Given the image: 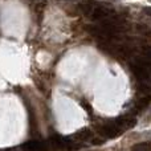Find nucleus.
Instances as JSON below:
<instances>
[{
    "instance_id": "obj_6",
    "label": "nucleus",
    "mask_w": 151,
    "mask_h": 151,
    "mask_svg": "<svg viewBox=\"0 0 151 151\" xmlns=\"http://www.w3.org/2000/svg\"><path fill=\"white\" fill-rule=\"evenodd\" d=\"M80 105L89 113V114H91V113H93V107H91V105L89 104L88 101H83V99H82V101H80Z\"/></svg>"
},
{
    "instance_id": "obj_4",
    "label": "nucleus",
    "mask_w": 151,
    "mask_h": 151,
    "mask_svg": "<svg viewBox=\"0 0 151 151\" xmlns=\"http://www.w3.org/2000/svg\"><path fill=\"white\" fill-rule=\"evenodd\" d=\"M150 102H151V96H145V97H142L141 99H139L138 102H137V105H135V107L138 110H142V109H145V107H147L150 105Z\"/></svg>"
},
{
    "instance_id": "obj_8",
    "label": "nucleus",
    "mask_w": 151,
    "mask_h": 151,
    "mask_svg": "<svg viewBox=\"0 0 151 151\" xmlns=\"http://www.w3.org/2000/svg\"><path fill=\"white\" fill-rule=\"evenodd\" d=\"M145 12H146L147 15H150V16H151V7H147V8H145Z\"/></svg>"
},
{
    "instance_id": "obj_7",
    "label": "nucleus",
    "mask_w": 151,
    "mask_h": 151,
    "mask_svg": "<svg viewBox=\"0 0 151 151\" xmlns=\"http://www.w3.org/2000/svg\"><path fill=\"white\" fill-rule=\"evenodd\" d=\"M91 143L96 145V146H99V145L105 143V138H94V139H91Z\"/></svg>"
},
{
    "instance_id": "obj_3",
    "label": "nucleus",
    "mask_w": 151,
    "mask_h": 151,
    "mask_svg": "<svg viewBox=\"0 0 151 151\" xmlns=\"http://www.w3.org/2000/svg\"><path fill=\"white\" fill-rule=\"evenodd\" d=\"M131 151H151V141L149 142H141L131 147Z\"/></svg>"
},
{
    "instance_id": "obj_1",
    "label": "nucleus",
    "mask_w": 151,
    "mask_h": 151,
    "mask_svg": "<svg viewBox=\"0 0 151 151\" xmlns=\"http://www.w3.org/2000/svg\"><path fill=\"white\" fill-rule=\"evenodd\" d=\"M115 125L119 127L121 131L129 130V129L134 127L137 125V119L133 117V115H125V117H121L115 121Z\"/></svg>"
},
{
    "instance_id": "obj_2",
    "label": "nucleus",
    "mask_w": 151,
    "mask_h": 151,
    "mask_svg": "<svg viewBox=\"0 0 151 151\" xmlns=\"http://www.w3.org/2000/svg\"><path fill=\"white\" fill-rule=\"evenodd\" d=\"M73 138L78 139V141H86V139H90L91 138V131L89 129H82V130L77 131L74 134Z\"/></svg>"
},
{
    "instance_id": "obj_5",
    "label": "nucleus",
    "mask_w": 151,
    "mask_h": 151,
    "mask_svg": "<svg viewBox=\"0 0 151 151\" xmlns=\"http://www.w3.org/2000/svg\"><path fill=\"white\" fill-rule=\"evenodd\" d=\"M137 31H138L139 33L145 35V36L151 37V27H149V25H143V24H139V25H137Z\"/></svg>"
}]
</instances>
